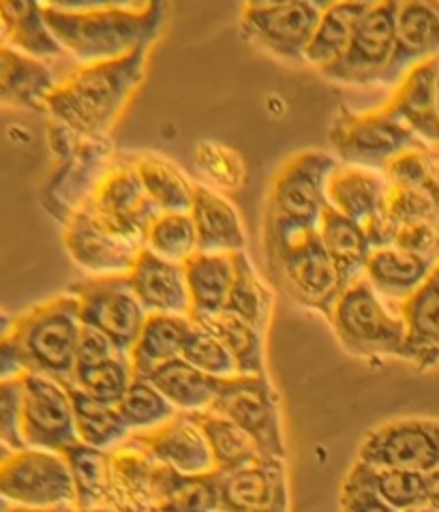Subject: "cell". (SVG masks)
Wrapping results in <instances>:
<instances>
[{"label":"cell","instance_id":"obj_23","mask_svg":"<svg viewBox=\"0 0 439 512\" xmlns=\"http://www.w3.org/2000/svg\"><path fill=\"white\" fill-rule=\"evenodd\" d=\"M405 322V348L401 360L420 371L439 365V262L431 277L399 307Z\"/></svg>","mask_w":439,"mask_h":512},{"label":"cell","instance_id":"obj_38","mask_svg":"<svg viewBox=\"0 0 439 512\" xmlns=\"http://www.w3.org/2000/svg\"><path fill=\"white\" fill-rule=\"evenodd\" d=\"M200 326L208 328L210 333H215L225 343V348L230 350L232 358L236 360L240 375H247V378H262V375H266L264 333L260 328L225 313L202 322Z\"/></svg>","mask_w":439,"mask_h":512},{"label":"cell","instance_id":"obj_16","mask_svg":"<svg viewBox=\"0 0 439 512\" xmlns=\"http://www.w3.org/2000/svg\"><path fill=\"white\" fill-rule=\"evenodd\" d=\"M65 245L73 262L95 277H125L144 247L118 236L82 206L65 230Z\"/></svg>","mask_w":439,"mask_h":512},{"label":"cell","instance_id":"obj_17","mask_svg":"<svg viewBox=\"0 0 439 512\" xmlns=\"http://www.w3.org/2000/svg\"><path fill=\"white\" fill-rule=\"evenodd\" d=\"M131 440L150 459L183 476H208L217 472L206 435L191 414H178L155 431L131 435Z\"/></svg>","mask_w":439,"mask_h":512},{"label":"cell","instance_id":"obj_19","mask_svg":"<svg viewBox=\"0 0 439 512\" xmlns=\"http://www.w3.org/2000/svg\"><path fill=\"white\" fill-rule=\"evenodd\" d=\"M129 285L148 315H183L189 318V292L185 266L163 260L142 249L129 270ZM191 320V318H189Z\"/></svg>","mask_w":439,"mask_h":512},{"label":"cell","instance_id":"obj_45","mask_svg":"<svg viewBox=\"0 0 439 512\" xmlns=\"http://www.w3.org/2000/svg\"><path fill=\"white\" fill-rule=\"evenodd\" d=\"M392 247L439 260V225L435 223L401 225L395 236V245Z\"/></svg>","mask_w":439,"mask_h":512},{"label":"cell","instance_id":"obj_11","mask_svg":"<svg viewBox=\"0 0 439 512\" xmlns=\"http://www.w3.org/2000/svg\"><path fill=\"white\" fill-rule=\"evenodd\" d=\"M73 296L80 303V320L84 328L95 330L118 352L129 356L148 313L135 298L127 275L86 279L75 285Z\"/></svg>","mask_w":439,"mask_h":512},{"label":"cell","instance_id":"obj_44","mask_svg":"<svg viewBox=\"0 0 439 512\" xmlns=\"http://www.w3.org/2000/svg\"><path fill=\"white\" fill-rule=\"evenodd\" d=\"M198 159L202 172L213 178L219 187H240L238 183L242 174V163L230 148L202 146Z\"/></svg>","mask_w":439,"mask_h":512},{"label":"cell","instance_id":"obj_6","mask_svg":"<svg viewBox=\"0 0 439 512\" xmlns=\"http://www.w3.org/2000/svg\"><path fill=\"white\" fill-rule=\"evenodd\" d=\"M328 140L337 159L347 168L380 174L388 170L392 161L410 150L431 153V148L386 108L371 112L341 110L330 127Z\"/></svg>","mask_w":439,"mask_h":512},{"label":"cell","instance_id":"obj_43","mask_svg":"<svg viewBox=\"0 0 439 512\" xmlns=\"http://www.w3.org/2000/svg\"><path fill=\"white\" fill-rule=\"evenodd\" d=\"M0 444L13 453L26 448L22 438V380L0 382Z\"/></svg>","mask_w":439,"mask_h":512},{"label":"cell","instance_id":"obj_10","mask_svg":"<svg viewBox=\"0 0 439 512\" xmlns=\"http://www.w3.org/2000/svg\"><path fill=\"white\" fill-rule=\"evenodd\" d=\"M213 412L232 420L245 431L260 448L266 461L285 459L279 399L275 388L268 382V375L262 378H247L238 375L234 380L221 382L219 395L213 403Z\"/></svg>","mask_w":439,"mask_h":512},{"label":"cell","instance_id":"obj_47","mask_svg":"<svg viewBox=\"0 0 439 512\" xmlns=\"http://www.w3.org/2000/svg\"><path fill=\"white\" fill-rule=\"evenodd\" d=\"M28 373L26 358L13 335L0 339V382L22 380Z\"/></svg>","mask_w":439,"mask_h":512},{"label":"cell","instance_id":"obj_39","mask_svg":"<svg viewBox=\"0 0 439 512\" xmlns=\"http://www.w3.org/2000/svg\"><path fill=\"white\" fill-rule=\"evenodd\" d=\"M133 380L135 373L129 356L118 352L110 358L99 360V363L75 367L69 386L82 390V393L101 403L118 405L120 399L125 397L129 386L133 384Z\"/></svg>","mask_w":439,"mask_h":512},{"label":"cell","instance_id":"obj_41","mask_svg":"<svg viewBox=\"0 0 439 512\" xmlns=\"http://www.w3.org/2000/svg\"><path fill=\"white\" fill-rule=\"evenodd\" d=\"M144 249L163 260L185 264L198 253V234L189 213H161L146 234Z\"/></svg>","mask_w":439,"mask_h":512},{"label":"cell","instance_id":"obj_13","mask_svg":"<svg viewBox=\"0 0 439 512\" xmlns=\"http://www.w3.org/2000/svg\"><path fill=\"white\" fill-rule=\"evenodd\" d=\"M22 438L26 448L63 455L80 444L67 384L37 373L22 378Z\"/></svg>","mask_w":439,"mask_h":512},{"label":"cell","instance_id":"obj_14","mask_svg":"<svg viewBox=\"0 0 439 512\" xmlns=\"http://www.w3.org/2000/svg\"><path fill=\"white\" fill-rule=\"evenodd\" d=\"M358 463L373 470H405L420 474L439 472L437 420H392L367 435Z\"/></svg>","mask_w":439,"mask_h":512},{"label":"cell","instance_id":"obj_3","mask_svg":"<svg viewBox=\"0 0 439 512\" xmlns=\"http://www.w3.org/2000/svg\"><path fill=\"white\" fill-rule=\"evenodd\" d=\"M11 335L20 343L28 373L71 384L84 335L78 298L65 294L45 300L15 318Z\"/></svg>","mask_w":439,"mask_h":512},{"label":"cell","instance_id":"obj_21","mask_svg":"<svg viewBox=\"0 0 439 512\" xmlns=\"http://www.w3.org/2000/svg\"><path fill=\"white\" fill-rule=\"evenodd\" d=\"M217 474L219 512H260L287 502L281 461H260Z\"/></svg>","mask_w":439,"mask_h":512},{"label":"cell","instance_id":"obj_28","mask_svg":"<svg viewBox=\"0 0 439 512\" xmlns=\"http://www.w3.org/2000/svg\"><path fill=\"white\" fill-rule=\"evenodd\" d=\"M56 84L48 63L0 45V103L39 110Z\"/></svg>","mask_w":439,"mask_h":512},{"label":"cell","instance_id":"obj_9","mask_svg":"<svg viewBox=\"0 0 439 512\" xmlns=\"http://www.w3.org/2000/svg\"><path fill=\"white\" fill-rule=\"evenodd\" d=\"M328 5L313 0H257L242 9L240 30L262 50L305 63V50Z\"/></svg>","mask_w":439,"mask_h":512},{"label":"cell","instance_id":"obj_37","mask_svg":"<svg viewBox=\"0 0 439 512\" xmlns=\"http://www.w3.org/2000/svg\"><path fill=\"white\" fill-rule=\"evenodd\" d=\"M234 262L236 279L223 313L260 328L264 333L272 315V292L268 290L262 277L255 273L247 253H236Z\"/></svg>","mask_w":439,"mask_h":512},{"label":"cell","instance_id":"obj_24","mask_svg":"<svg viewBox=\"0 0 439 512\" xmlns=\"http://www.w3.org/2000/svg\"><path fill=\"white\" fill-rule=\"evenodd\" d=\"M183 266L191 305V322L202 324L217 318L225 311L236 279L234 255L198 251Z\"/></svg>","mask_w":439,"mask_h":512},{"label":"cell","instance_id":"obj_5","mask_svg":"<svg viewBox=\"0 0 439 512\" xmlns=\"http://www.w3.org/2000/svg\"><path fill=\"white\" fill-rule=\"evenodd\" d=\"M328 318L350 354L367 360L401 358L407 337L401 309L377 294L367 279L347 285Z\"/></svg>","mask_w":439,"mask_h":512},{"label":"cell","instance_id":"obj_34","mask_svg":"<svg viewBox=\"0 0 439 512\" xmlns=\"http://www.w3.org/2000/svg\"><path fill=\"white\" fill-rule=\"evenodd\" d=\"M131 165L159 213H189L195 185L174 163L157 155H140Z\"/></svg>","mask_w":439,"mask_h":512},{"label":"cell","instance_id":"obj_35","mask_svg":"<svg viewBox=\"0 0 439 512\" xmlns=\"http://www.w3.org/2000/svg\"><path fill=\"white\" fill-rule=\"evenodd\" d=\"M63 457L73 476L75 510L93 512L110 508V453L75 444Z\"/></svg>","mask_w":439,"mask_h":512},{"label":"cell","instance_id":"obj_18","mask_svg":"<svg viewBox=\"0 0 439 512\" xmlns=\"http://www.w3.org/2000/svg\"><path fill=\"white\" fill-rule=\"evenodd\" d=\"M384 108L439 155V56L407 71Z\"/></svg>","mask_w":439,"mask_h":512},{"label":"cell","instance_id":"obj_46","mask_svg":"<svg viewBox=\"0 0 439 512\" xmlns=\"http://www.w3.org/2000/svg\"><path fill=\"white\" fill-rule=\"evenodd\" d=\"M343 508L345 512H397L395 508H390L386 502L377 498L367 485L358 483L352 476L345 483Z\"/></svg>","mask_w":439,"mask_h":512},{"label":"cell","instance_id":"obj_1","mask_svg":"<svg viewBox=\"0 0 439 512\" xmlns=\"http://www.w3.org/2000/svg\"><path fill=\"white\" fill-rule=\"evenodd\" d=\"M52 35L80 65H97L150 50L161 35L163 3L140 5H43Z\"/></svg>","mask_w":439,"mask_h":512},{"label":"cell","instance_id":"obj_42","mask_svg":"<svg viewBox=\"0 0 439 512\" xmlns=\"http://www.w3.org/2000/svg\"><path fill=\"white\" fill-rule=\"evenodd\" d=\"M180 358L187 360L191 367L208 375V378L219 380V382L234 380L240 375L236 360L232 358L230 350L225 348V343L215 333H210L208 328L200 324L191 326V333L187 337L185 350Z\"/></svg>","mask_w":439,"mask_h":512},{"label":"cell","instance_id":"obj_53","mask_svg":"<svg viewBox=\"0 0 439 512\" xmlns=\"http://www.w3.org/2000/svg\"><path fill=\"white\" fill-rule=\"evenodd\" d=\"M11 508V504L3 498V495H0V512H7Z\"/></svg>","mask_w":439,"mask_h":512},{"label":"cell","instance_id":"obj_33","mask_svg":"<svg viewBox=\"0 0 439 512\" xmlns=\"http://www.w3.org/2000/svg\"><path fill=\"white\" fill-rule=\"evenodd\" d=\"M69 390L80 444L103 450V453H112L131 438V431L127 429L125 420L120 418L116 405L101 403L73 386H69Z\"/></svg>","mask_w":439,"mask_h":512},{"label":"cell","instance_id":"obj_20","mask_svg":"<svg viewBox=\"0 0 439 512\" xmlns=\"http://www.w3.org/2000/svg\"><path fill=\"white\" fill-rule=\"evenodd\" d=\"M439 56V3L410 0L399 3L395 54L382 84L395 86L407 71Z\"/></svg>","mask_w":439,"mask_h":512},{"label":"cell","instance_id":"obj_27","mask_svg":"<svg viewBox=\"0 0 439 512\" xmlns=\"http://www.w3.org/2000/svg\"><path fill=\"white\" fill-rule=\"evenodd\" d=\"M193 322L183 315H148L129 352L135 378L148 380L157 369L183 356Z\"/></svg>","mask_w":439,"mask_h":512},{"label":"cell","instance_id":"obj_49","mask_svg":"<svg viewBox=\"0 0 439 512\" xmlns=\"http://www.w3.org/2000/svg\"><path fill=\"white\" fill-rule=\"evenodd\" d=\"M7 512H71V510H37V508H22V506H11Z\"/></svg>","mask_w":439,"mask_h":512},{"label":"cell","instance_id":"obj_36","mask_svg":"<svg viewBox=\"0 0 439 512\" xmlns=\"http://www.w3.org/2000/svg\"><path fill=\"white\" fill-rule=\"evenodd\" d=\"M191 416L198 420V425L206 435L217 472H234L247 468V465L266 461L257 444L238 425H234L232 420H227L213 410Z\"/></svg>","mask_w":439,"mask_h":512},{"label":"cell","instance_id":"obj_40","mask_svg":"<svg viewBox=\"0 0 439 512\" xmlns=\"http://www.w3.org/2000/svg\"><path fill=\"white\" fill-rule=\"evenodd\" d=\"M120 418L125 420L131 435H140L155 431L170 423L178 412L172 408V403L165 399L150 380L135 378L125 397L116 405Z\"/></svg>","mask_w":439,"mask_h":512},{"label":"cell","instance_id":"obj_26","mask_svg":"<svg viewBox=\"0 0 439 512\" xmlns=\"http://www.w3.org/2000/svg\"><path fill=\"white\" fill-rule=\"evenodd\" d=\"M390 185L384 174L341 168L328 180V206L360 225H369L384 215Z\"/></svg>","mask_w":439,"mask_h":512},{"label":"cell","instance_id":"obj_31","mask_svg":"<svg viewBox=\"0 0 439 512\" xmlns=\"http://www.w3.org/2000/svg\"><path fill=\"white\" fill-rule=\"evenodd\" d=\"M178 414H202L213 408L221 382L208 378L187 360L176 358L148 378Z\"/></svg>","mask_w":439,"mask_h":512},{"label":"cell","instance_id":"obj_52","mask_svg":"<svg viewBox=\"0 0 439 512\" xmlns=\"http://www.w3.org/2000/svg\"><path fill=\"white\" fill-rule=\"evenodd\" d=\"M260 512H287V502H281L277 506H272L268 510H260Z\"/></svg>","mask_w":439,"mask_h":512},{"label":"cell","instance_id":"obj_50","mask_svg":"<svg viewBox=\"0 0 439 512\" xmlns=\"http://www.w3.org/2000/svg\"><path fill=\"white\" fill-rule=\"evenodd\" d=\"M11 455H13V450H11V448H7V446H3V444H0V468H3V463H5Z\"/></svg>","mask_w":439,"mask_h":512},{"label":"cell","instance_id":"obj_32","mask_svg":"<svg viewBox=\"0 0 439 512\" xmlns=\"http://www.w3.org/2000/svg\"><path fill=\"white\" fill-rule=\"evenodd\" d=\"M371 7L373 3H330L307 45L305 63L320 71L335 65L350 45L356 24Z\"/></svg>","mask_w":439,"mask_h":512},{"label":"cell","instance_id":"obj_51","mask_svg":"<svg viewBox=\"0 0 439 512\" xmlns=\"http://www.w3.org/2000/svg\"><path fill=\"white\" fill-rule=\"evenodd\" d=\"M410 512H439V506H435V504L431 502V504H427V506L416 508V510H410Z\"/></svg>","mask_w":439,"mask_h":512},{"label":"cell","instance_id":"obj_25","mask_svg":"<svg viewBox=\"0 0 439 512\" xmlns=\"http://www.w3.org/2000/svg\"><path fill=\"white\" fill-rule=\"evenodd\" d=\"M437 262V258L407 253L397 247L375 249L367 264L365 279L388 303L401 307L431 277Z\"/></svg>","mask_w":439,"mask_h":512},{"label":"cell","instance_id":"obj_22","mask_svg":"<svg viewBox=\"0 0 439 512\" xmlns=\"http://www.w3.org/2000/svg\"><path fill=\"white\" fill-rule=\"evenodd\" d=\"M189 215L195 225V234H198L200 253H245V225H242L236 206L223 193L206 185H195Z\"/></svg>","mask_w":439,"mask_h":512},{"label":"cell","instance_id":"obj_15","mask_svg":"<svg viewBox=\"0 0 439 512\" xmlns=\"http://www.w3.org/2000/svg\"><path fill=\"white\" fill-rule=\"evenodd\" d=\"M105 228L144 247L150 225L161 215L150 202L133 165L116 168L97 185L84 204Z\"/></svg>","mask_w":439,"mask_h":512},{"label":"cell","instance_id":"obj_29","mask_svg":"<svg viewBox=\"0 0 439 512\" xmlns=\"http://www.w3.org/2000/svg\"><path fill=\"white\" fill-rule=\"evenodd\" d=\"M328 258L335 264L343 288L360 279H365V270L375 251L365 225L339 215L337 210L328 208L317 228Z\"/></svg>","mask_w":439,"mask_h":512},{"label":"cell","instance_id":"obj_48","mask_svg":"<svg viewBox=\"0 0 439 512\" xmlns=\"http://www.w3.org/2000/svg\"><path fill=\"white\" fill-rule=\"evenodd\" d=\"M13 328H15V318H11V315L5 311H0V339L9 337L13 333Z\"/></svg>","mask_w":439,"mask_h":512},{"label":"cell","instance_id":"obj_30","mask_svg":"<svg viewBox=\"0 0 439 512\" xmlns=\"http://www.w3.org/2000/svg\"><path fill=\"white\" fill-rule=\"evenodd\" d=\"M350 476L367 485L377 498L397 512H410L427 506L439 491V472L420 474L405 470H373L356 463Z\"/></svg>","mask_w":439,"mask_h":512},{"label":"cell","instance_id":"obj_2","mask_svg":"<svg viewBox=\"0 0 439 512\" xmlns=\"http://www.w3.org/2000/svg\"><path fill=\"white\" fill-rule=\"evenodd\" d=\"M148 52L138 50L108 63L80 65L56 84L43 108L78 135L93 138L108 133L144 82Z\"/></svg>","mask_w":439,"mask_h":512},{"label":"cell","instance_id":"obj_8","mask_svg":"<svg viewBox=\"0 0 439 512\" xmlns=\"http://www.w3.org/2000/svg\"><path fill=\"white\" fill-rule=\"evenodd\" d=\"M0 495L11 506L75 510V485L67 459L48 450L24 448L0 468Z\"/></svg>","mask_w":439,"mask_h":512},{"label":"cell","instance_id":"obj_12","mask_svg":"<svg viewBox=\"0 0 439 512\" xmlns=\"http://www.w3.org/2000/svg\"><path fill=\"white\" fill-rule=\"evenodd\" d=\"M399 3H373L356 24L350 45L335 65L320 71L324 78L341 84H382L395 54Z\"/></svg>","mask_w":439,"mask_h":512},{"label":"cell","instance_id":"obj_4","mask_svg":"<svg viewBox=\"0 0 439 512\" xmlns=\"http://www.w3.org/2000/svg\"><path fill=\"white\" fill-rule=\"evenodd\" d=\"M266 251L287 294L302 307L330 315L345 288L320 234L266 225Z\"/></svg>","mask_w":439,"mask_h":512},{"label":"cell","instance_id":"obj_7","mask_svg":"<svg viewBox=\"0 0 439 512\" xmlns=\"http://www.w3.org/2000/svg\"><path fill=\"white\" fill-rule=\"evenodd\" d=\"M339 159L324 150H305L287 161L275 176L270 193L272 228L317 232L328 206V180Z\"/></svg>","mask_w":439,"mask_h":512}]
</instances>
